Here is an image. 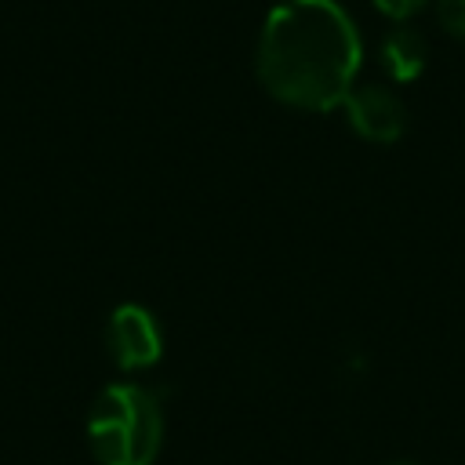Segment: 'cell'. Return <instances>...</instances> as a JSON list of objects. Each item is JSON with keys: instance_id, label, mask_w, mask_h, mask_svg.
<instances>
[{"instance_id": "6da1fadb", "label": "cell", "mask_w": 465, "mask_h": 465, "mask_svg": "<svg viewBox=\"0 0 465 465\" xmlns=\"http://www.w3.org/2000/svg\"><path fill=\"white\" fill-rule=\"evenodd\" d=\"M360 58L356 22L338 0H280L262 25L254 73L276 102L327 113L352 91Z\"/></svg>"}, {"instance_id": "7a4b0ae2", "label": "cell", "mask_w": 465, "mask_h": 465, "mask_svg": "<svg viewBox=\"0 0 465 465\" xmlns=\"http://www.w3.org/2000/svg\"><path fill=\"white\" fill-rule=\"evenodd\" d=\"M87 443L98 465H153L163 443L156 392L134 381L102 389L87 418Z\"/></svg>"}, {"instance_id": "3957f363", "label": "cell", "mask_w": 465, "mask_h": 465, "mask_svg": "<svg viewBox=\"0 0 465 465\" xmlns=\"http://www.w3.org/2000/svg\"><path fill=\"white\" fill-rule=\"evenodd\" d=\"M105 345L120 371H145L163 352V334L156 316L145 305H116L105 323Z\"/></svg>"}, {"instance_id": "277c9868", "label": "cell", "mask_w": 465, "mask_h": 465, "mask_svg": "<svg viewBox=\"0 0 465 465\" xmlns=\"http://www.w3.org/2000/svg\"><path fill=\"white\" fill-rule=\"evenodd\" d=\"M345 116H349V127L363 138V142H374V145H389L396 142L403 131H407V105L400 102L396 91L381 87V84H363V87H352L341 102Z\"/></svg>"}, {"instance_id": "5b68a950", "label": "cell", "mask_w": 465, "mask_h": 465, "mask_svg": "<svg viewBox=\"0 0 465 465\" xmlns=\"http://www.w3.org/2000/svg\"><path fill=\"white\" fill-rule=\"evenodd\" d=\"M429 65V44L418 29L400 25L381 40V69L396 80V84H411L425 73Z\"/></svg>"}, {"instance_id": "8992f818", "label": "cell", "mask_w": 465, "mask_h": 465, "mask_svg": "<svg viewBox=\"0 0 465 465\" xmlns=\"http://www.w3.org/2000/svg\"><path fill=\"white\" fill-rule=\"evenodd\" d=\"M436 15L450 36L465 40V0H436Z\"/></svg>"}, {"instance_id": "52a82bcc", "label": "cell", "mask_w": 465, "mask_h": 465, "mask_svg": "<svg viewBox=\"0 0 465 465\" xmlns=\"http://www.w3.org/2000/svg\"><path fill=\"white\" fill-rule=\"evenodd\" d=\"M381 15H389V18H396V22H407L411 15H418L429 0H371Z\"/></svg>"}, {"instance_id": "ba28073f", "label": "cell", "mask_w": 465, "mask_h": 465, "mask_svg": "<svg viewBox=\"0 0 465 465\" xmlns=\"http://www.w3.org/2000/svg\"><path fill=\"white\" fill-rule=\"evenodd\" d=\"M389 465H421V461H389Z\"/></svg>"}]
</instances>
